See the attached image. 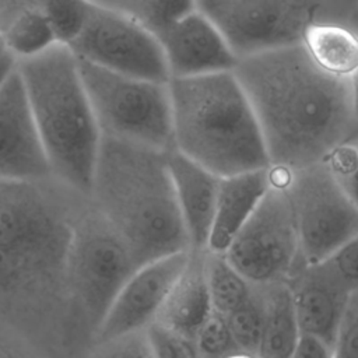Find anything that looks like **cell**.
Returning <instances> with one entry per match:
<instances>
[{"label": "cell", "instance_id": "1", "mask_svg": "<svg viewBox=\"0 0 358 358\" xmlns=\"http://www.w3.org/2000/svg\"><path fill=\"white\" fill-rule=\"evenodd\" d=\"M234 73L253 106L273 168L322 162L358 134L350 81L319 69L302 43L241 59Z\"/></svg>", "mask_w": 358, "mask_h": 358}, {"label": "cell", "instance_id": "2", "mask_svg": "<svg viewBox=\"0 0 358 358\" xmlns=\"http://www.w3.org/2000/svg\"><path fill=\"white\" fill-rule=\"evenodd\" d=\"M166 152L102 136L91 193L137 267L190 250Z\"/></svg>", "mask_w": 358, "mask_h": 358}, {"label": "cell", "instance_id": "3", "mask_svg": "<svg viewBox=\"0 0 358 358\" xmlns=\"http://www.w3.org/2000/svg\"><path fill=\"white\" fill-rule=\"evenodd\" d=\"M173 148L218 176L267 168L253 106L234 70L171 78Z\"/></svg>", "mask_w": 358, "mask_h": 358}, {"label": "cell", "instance_id": "4", "mask_svg": "<svg viewBox=\"0 0 358 358\" xmlns=\"http://www.w3.org/2000/svg\"><path fill=\"white\" fill-rule=\"evenodd\" d=\"M52 175L91 192L102 131L88 99L74 52L57 43L17 62Z\"/></svg>", "mask_w": 358, "mask_h": 358}, {"label": "cell", "instance_id": "5", "mask_svg": "<svg viewBox=\"0 0 358 358\" xmlns=\"http://www.w3.org/2000/svg\"><path fill=\"white\" fill-rule=\"evenodd\" d=\"M77 60L102 136L161 151L173 148L168 83L126 76Z\"/></svg>", "mask_w": 358, "mask_h": 358}, {"label": "cell", "instance_id": "6", "mask_svg": "<svg viewBox=\"0 0 358 358\" xmlns=\"http://www.w3.org/2000/svg\"><path fill=\"white\" fill-rule=\"evenodd\" d=\"M271 169L270 189L222 253L253 284L287 281L306 264L285 189V171Z\"/></svg>", "mask_w": 358, "mask_h": 358}, {"label": "cell", "instance_id": "7", "mask_svg": "<svg viewBox=\"0 0 358 358\" xmlns=\"http://www.w3.org/2000/svg\"><path fill=\"white\" fill-rule=\"evenodd\" d=\"M285 189L306 264L324 260L358 234V207L324 161L285 171Z\"/></svg>", "mask_w": 358, "mask_h": 358}, {"label": "cell", "instance_id": "8", "mask_svg": "<svg viewBox=\"0 0 358 358\" xmlns=\"http://www.w3.org/2000/svg\"><path fill=\"white\" fill-rule=\"evenodd\" d=\"M241 60L301 43L315 21L317 0H196Z\"/></svg>", "mask_w": 358, "mask_h": 358}, {"label": "cell", "instance_id": "9", "mask_svg": "<svg viewBox=\"0 0 358 358\" xmlns=\"http://www.w3.org/2000/svg\"><path fill=\"white\" fill-rule=\"evenodd\" d=\"M67 46L78 59L99 67L169 83L159 39L117 7L92 1L81 31Z\"/></svg>", "mask_w": 358, "mask_h": 358}, {"label": "cell", "instance_id": "10", "mask_svg": "<svg viewBox=\"0 0 358 358\" xmlns=\"http://www.w3.org/2000/svg\"><path fill=\"white\" fill-rule=\"evenodd\" d=\"M66 263L73 291L96 330L137 264L103 220H87L73 228Z\"/></svg>", "mask_w": 358, "mask_h": 358}, {"label": "cell", "instance_id": "11", "mask_svg": "<svg viewBox=\"0 0 358 358\" xmlns=\"http://www.w3.org/2000/svg\"><path fill=\"white\" fill-rule=\"evenodd\" d=\"M24 185L0 182V248L43 271L66 262L73 229L64 227Z\"/></svg>", "mask_w": 358, "mask_h": 358}, {"label": "cell", "instance_id": "12", "mask_svg": "<svg viewBox=\"0 0 358 358\" xmlns=\"http://www.w3.org/2000/svg\"><path fill=\"white\" fill-rule=\"evenodd\" d=\"M190 250L168 255L138 266L119 289L95 330L98 344L144 330L152 323L173 284L186 267Z\"/></svg>", "mask_w": 358, "mask_h": 358}, {"label": "cell", "instance_id": "13", "mask_svg": "<svg viewBox=\"0 0 358 358\" xmlns=\"http://www.w3.org/2000/svg\"><path fill=\"white\" fill-rule=\"evenodd\" d=\"M52 175L17 69L0 87V182L28 183Z\"/></svg>", "mask_w": 358, "mask_h": 358}, {"label": "cell", "instance_id": "14", "mask_svg": "<svg viewBox=\"0 0 358 358\" xmlns=\"http://www.w3.org/2000/svg\"><path fill=\"white\" fill-rule=\"evenodd\" d=\"M171 78L231 71L239 59L215 25L197 8L158 36Z\"/></svg>", "mask_w": 358, "mask_h": 358}, {"label": "cell", "instance_id": "15", "mask_svg": "<svg viewBox=\"0 0 358 358\" xmlns=\"http://www.w3.org/2000/svg\"><path fill=\"white\" fill-rule=\"evenodd\" d=\"M287 282L301 333L312 334L333 348L351 289L323 262L303 264Z\"/></svg>", "mask_w": 358, "mask_h": 358}, {"label": "cell", "instance_id": "16", "mask_svg": "<svg viewBox=\"0 0 358 358\" xmlns=\"http://www.w3.org/2000/svg\"><path fill=\"white\" fill-rule=\"evenodd\" d=\"M176 203L192 250H207L221 176L176 148L166 152Z\"/></svg>", "mask_w": 358, "mask_h": 358}, {"label": "cell", "instance_id": "17", "mask_svg": "<svg viewBox=\"0 0 358 358\" xmlns=\"http://www.w3.org/2000/svg\"><path fill=\"white\" fill-rule=\"evenodd\" d=\"M273 182L271 166L221 178L207 250L224 253Z\"/></svg>", "mask_w": 358, "mask_h": 358}, {"label": "cell", "instance_id": "18", "mask_svg": "<svg viewBox=\"0 0 358 358\" xmlns=\"http://www.w3.org/2000/svg\"><path fill=\"white\" fill-rule=\"evenodd\" d=\"M206 252H190L186 267L154 320L193 340L213 312L206 273Z\"/></svg>", "mask_w": 358, "mask_h": 358}, {"label": "cell", "instance_id": "19", "mask_svg": "<svg viewBox=\"0 0 358 358\" xmlns=\"http://www.w3.org/2000/svg\"><path fill=\"white\" fill-rule=\"evenodd\" d=\"M301 43L312 62L327 74L350 80L358 71V34L345 27L313 21Z\"/></svg>", "mask_w": 358, "mask_h": 358}, {"label": "cell", "instance_id": "20", "mask_svg": "<svg viewBox=\"0 0 358 358\" xmlns=\"http://www.w3.org/2000/svg\"><path fill=\"white\" fill-rule=\"evenodd\" d=\"M264 323L257 358H291L301 330L287 281L263 284Z\"/></svg>", "mask_w": 358, "mask_h": 358}, {"label": "cell", "instance_id": "21", "mask_svg": "<svg viewBox=\"0 0 358 358\" xmlns=\"http://www.w3.org/2000/svg\"><path fill=\"white\" fill-rule=\"evenodd\" d=\"M0 36L6 50L17 62L38 56L52 46L62 43L41 7H28L15 13L4 22Z\"/></svg>", "mask_w": 358, "mask_h": 358}, {"label": "cell", "instance_id": "22", "mask_svg": "<svg viewBox=\"0 0 358 358\" xmlns=\"http://www.w3.org/2000/svg\"><path fill=\"white\" fill-rule=\"evenodd\" d=\"M206 273L213 309L228 315L250 295L253 282L246 280L222 253L206 252Z\"/></svg>", "mask_w": 358, "mask_h": 358}, {"label": "cell", "instance_id": "23", "mask_svg": "<svg viewBox=\"0 0 358 358\" xmlns=\"http://www.w3.org/2000/svg\"><path fill=\"white\" fill-rule=\"evenodd\" d=\"M116 7L158 38L194 11L196 0H117Z\"/></svg>", "mask_w": 358, "mask_h": 358}, {"label": "cell", "instance_id": "24", "mask_svg": "<svg viewBox=\"0 0 358 358\" xmlns=\"http://www.w3.org/2000/svg\"><path fill=\"white\" fill-rule=\"evenodd\" d=\"M225 317L239 350L256 357L264 323L263 284H253L249 298Z\"/></svg>", "mask_w": 358, "mask_h": 358}, {"label": "cell", "instance_id": "25", "mask_svg": "<svg viewBox=\"0 0 358 358\" xmlns=\"http://www.w3.org/2000/svg\"><path fill=\"white\" fill-rule=\"evenodd\" d=\"M91 0H42L41 8L52 22L62 43L69 45L81 31Z\"/></svg>", "mask_w": 358, "mask_h": 358}, {"label": "cell", "instance_id": "26", "mask_svg": "<svg viewBox=\"0 0 358 358\" xmlns=\"http://www.w3.org/2000/svg\"><path fill=\"white\" fill-rule=\"evenodd\" d=\"M200 358H228L239 352L225 315L213 309L196 334Z\"/></svg>", "mask_w": 358, "mask_h": 358}, {"label": "cell", "instance_id": "27", "mask_svg": "<svg viewBox=\"0 0 358 358\" xmlns=\"http://www.w3.org/2000/svg\"><path fill=\"white\" fill-rule=\"evenodd\" d=\"M324 162L341 189L358 207V134L340 144Z\"/></svg>", "mask_w": 358, "mask_h": 358}, {"label": "cell", "instance_id": "28", "mask_svg": "<svg viewBox=\"0 0 358 358\" xmlns=\"http://www.w3.org/2000/svg\"><path fill=\"white\" fill-rule=\"evenodd\" d=\"M154 358H200L196 340L158 322L145 327Z\"/></svg>", "mask_w": 358, "mask_h": 358}, {"label": "cell", "instance_id": "29", "mask_svg": "<svg viewBox=\"0 0 358 358\" xmlns=\"http://www.w3.org/2000/svg\"><path fill=\"white\" fill-rule=\"evenodd\" d=\"M91 358H154L145 329L98 344Z\"/></svg>", "mask_w": 358, "mask_h": 358}, {"label": "cell", "instance_id": "30", "mask_svg": "<svg viewBox=\"0 0 358 358\" xmlns=\"http://www.w3.org/2000/svg\"><path fill=\"white\" fill-rule=\"evenodd\" d=\"M334 358H358V288L347 301L333 347Z\"/></svg>", "mask_w": 358, "mask_h": 358}, {"label": "cell", "instance_id": "31", "mask_svg": "<svg viewBox=\"0 0 358 358\" xmlns=\"http://www.w3.org/2000/svg\"><path fill=\"white\" fill-rule=\"evenodd\" d=\"M322 262L347 288H358V234Z\"/></svg>", "mask_w": 358, "mask_h": 358}, {"label": "cell", "instance_id": "32", "mask_svg": "<svg viewBox=\"0 0 358 358\" xmlns=\"http://www.w3.org/2000/svg\"><path fill=\"white\" fill-rule=\"evenodd\" d=\"M36 271L42 270L25 257L0 248V292L14 289L24 280L34 277Z\"/></svg>", "mask_w": 358, "mask_h": 358}, {"label": "cell", "instance_id": "33", "mask_svg": "<svg viewBox=\"0 0 358 358\" xmlns=\"http://www.w3.org/2000/svg\"><path fill=\"white\" fill-rule=\"evenodd\" d=\"M291 358H334L333 348L323 340L301 333Z\"/></svg>", "mask_w": 358, "mask_h": 358}, {"label": "cell", "instance_id": "34", "mask_svg": "<svg viewBox=\"0 0 358 358\" xmlns=\"http://www.w3.org/2000/svg\"><path fill=\"white\" fill-rule=\"evenodd\" d=\"M1 6L4 7V17L6 22L18 11L28 8V7H39L42 0H0Z\"/></svg>", "mask_w": 358, "mask_h": 358}, {"label": "cell", "instance_id": "35", "mask_svg": "<svg viewBox=\"0 0 358 358\" xmlns=\"http://www.w3.org/2000/svg\"><path fill=\"white\" fill-rule=\"evenodd\" d=\"M15 66H17V60L8 52H6L0 56V87L6 81L8 74L14 70Z\"/></svg>", "mask_w": 358, "mask_h": 358}, {"label": "cell", "instance_id": "36", "mask_svg": "<svg viewBox=\"0 0 358 358\" xmlns=\"http://www.w3.org/2000/svg\"><path fill=\"white\" fill-rule=\"evenodd\" d=\"M350 81V98H351V108L355 120L358 122V71L348 80Z\"/></svg>", "mask_w": 358, "mask_h": 358}, {"label": "cell", "instance_id": "37", "mask_svg": "<svg viewBox=\"0 0 358 358\" xmlns=\"http://www.w3.org/2000/svg\"><path fill=\"white\" fill-rule=\"evenodd\" d=\"M228 358H257V357H255V355H250V354H246V352H242V351H239V352H235V354L229 355Z\"/></svg>", "mask_w": 358, "mask_h": 358}, {"label": "cell", "instance_id": "38", "mask_svg": "<svg viewBox=\"0 0 358 358\" xmlns=\"http://www.w3.org/2000/svg\"><path fill=\"white\" fill-rule=\"evenodd\" d=\"M0 358H18L17 355H14V354H11V352H8L7 350H4V348H1L0 347Z\"/></svg>", "mask_w": 358, "mask_h": 358}, {"label": "cell", "instance_id": "39", "mask_svg": "<svg viewBox=\"0 0 358 358\" xmlns=\"http://www.w3.org/2000/svg\"><path fill=\"white\" fill-rule=\"evenodd\" d=\"M7 50H6V46H4V43H3V39H1V36H0V56L3 55V53H6Z\"/></svg>", "mask_w": 358, "mask_h": 358}]
</instances>
